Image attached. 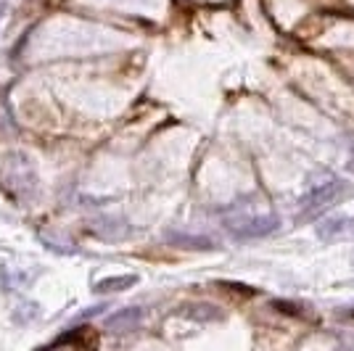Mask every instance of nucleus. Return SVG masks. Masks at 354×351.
<instances>
[{
    "mask_svg": "<svg viewBox=\"0 0 354 351\" xmlns=\"http://www.w3.org/2000/svg\"><path fill=\"white\" fill-rule=\"evenodd\" d=\"M138 278L135 275H119V278H106L101 283H95V293H119V291H127V288H133Z\"/></svg>",
    "mask_w": 354,
    "mask_h": 351,
    "instance_id": "5",
    "label": "nucleus"
},
{
    "mask_svg": "<svg viewBox=\"0 0 354 351\" xmlns=\"http://www.w3.org/2000/svg\"><path fill=\"white\" fill-rule=\"evenodd\" d=\"M164 240L172 243L177 249H191V251H209L214 249V240L207 235H188V233H164Z\"/></svg>",
    "mask_w": 354,
    "mask_h": 351,
    "instance_id": "3",
    "label": "nucleus"
},
{
    "mask_svg": "<svg viewBox=\"0 0 354 351\" xmlns=\"http://www.w3.org/2000/svg\"><path fill=\"white\" fill-rule=\"evenodd\" d=\"M0 16H3V6H0Z\"/></svg>",
    "mask_w": 354,
    "mask_h": 351,
    "instance_id": "9",
    "label": "nucleus"
},
{
    "mask_svg": "<svg viewBox=\"0 0 354 351\" xmlns=\"http://www.w3.org/2000/svg\"><path fill=\"white\" fill-rule=\"evenodd\" d=\"M349 167H352V172H354V146H352V164H349Z\"/></svg>",
    "mask_w": 354,
    "mask_h": 351,
    "instance_id": "8",
    "label": "nucleus"
},
{
    "mask_svg": "<svg viewBox=\"0 0 354 351\" xmlns=\"http://www.w3.org/2000/svg\"><path fill=\"white\" fill-rule=\"evenodd\" d=\"M227 230L233 233V238H241V240H251V238H265L272 230H278V214H238V217H230L225 220Z\"/></svg>",
    "mask_w": 354,
    "mask_h": 351,
    "instance_id": "2",
    "label": "nucleus"
},
{
    "mask_svg": "<svg viewBox=\"0 0 354 351\" xmlns=\"http://www.w3.org/2000/svg\"><path fill=\"white\" fill-rule=\"evenodd\" d=\"M349 193H352V185L339 180V177H328L320 185H312L310 191L301 196V201H299V206H301L299 222L301 220L307 222L312 217H317V214H323L325 209H330V206H336L339 201H344Z\"/></svg>",
    "mask_w": 354,
    "mask_h": 351,
    "instance_id": "1",
    "label": "nucleus"
},
{
    "mask_svg": "<svg viewBox=\"0 0 354 351\" xmlns=\"http://www.w3.org/2000/svg\"><path fill=\"white\" fill-rule=\"evenodd\" d=\"M140 320H143V309L127 307V309H119L117 314H111V317H106V328L122 333V330H133Z\"/></svg>",
    "mask_w": 354,
    "mask_h": 351,
    "instance_id": "4",
    "label": "nucleus"
},
{
    "mask_svg": "<svg viewBox=\"0 0 354 351\" xmlns=\"http://www.w3.org/2000/svg\"><path fill=\"white\" fill-rule=\"evenodd\" d=\"M339 227H346V222L344 220H328L320 225V238H333V235L339 233Z\"/></svg>",
    "mask_w": 354,
    "mask_h": 351,
    "instance_id": "7",
    "label": "nucleus"
},
{
    "mask_svg": "<svg viewBox=\"0 0 354 351\" xmlns=\"http://www.w3.org/2000/svg\"><path fill=\"white\" fill-rule=\"evenodd\" d=\"M188 317H198V320H217V317H220V309L207 307V304H201V307H188Z\"/></svg>",
    "mask_w": 354,
    "mask_h": 351,
    "instance_id": "6",
    "label": "nucleus"
}]
</instances>
